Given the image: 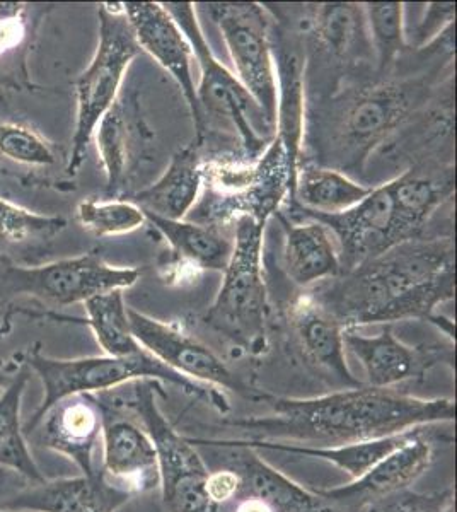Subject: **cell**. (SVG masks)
<instances>
[{"label":"cell","mask_w":457,"mask_h":512,"mask_svg":"<svg viewBox=\"0 0 457 512\" xmlns=\"http://www.w3.org/2000/svg\"><path fill=\"white\" fill-rule=\"evenodd\" d=\"M278 105L275 137L284 144L292 168L301 163L304 144V81L306 52L297 33H278L272 40Z\"/></svg>","instance_id":"cell-22"},{"label":"cell","mask_w":457,"mask_h":512,"mask_svg":"<svg viewBox=\"0 0 457 512\" xmlns=\"http://www.w3.org/2000/svg\"><path fill=\"white\" fill-rule=\"evenodd\" d=\"M67 227L64 217L41 216L0 198V245L33 238H53Z\"/></svg>","instance_id":"cell-35"},{"label":"cell","mask_w":457,"mask_h":512,"mask_svg":"<svg viewBox=\"0 0 457 512\" xmlns=\"http://www.w3.org/2000/svg\"><path fill=\"white\" fill-rule=\"evenodd\" d=\"M122 6L140 50L156 59L157 64L173 77L181 89L197 130L195 142L203 147L205 134L202 113L198 106L197 84L191 74L193 52L186 36L159 2H125Z\"/></svg>","instance_id":"cell-14"},{"label":"cell","mask_w":457,"mask_h":512,"mask_svg":"<svg viewBox=\"0 0 457 512\" xmlns=\"http://www.w3.org/2000/svg\"><path fill=\"white\" fill-rule=\"evenodd\" d=\"M28 383L29 371L21 369L11 386L0 395V468L19 473L29 482L40 483L45 477L29 451L21 424V407Z\"/></svg>","instance_id":"cell-31"},{"label":"cell","mask_w":457,"mask_h":512,"mask_svg":"<svg viewBox=\"0 0 457 512\" xmlns=\"http://www.w3.org/2000/svg\"><path fill=\"white\" fill-rule=\"evenodd\" d=\"M422 429L403 432L396 436L381 437L362 443L340 444V446H302V444L282 443V441H267V439H219L222 444L229 446H243V448L255 449V451H280V453L297 454L314 460L328 461L342 468L353 480L362 477L369 472L372 466L386 458L394 449L408 443L410 439L418 436Z\"/></svg>","instance_id":"cell-26"},{"label":"cell","mask_w":457,"mask_h":512,"mask_svg":"<svg viewBox=\"0 0 457 512\" xmlns=\"http://www.w3.org/2000/svg\"><path fill=\"white\" fill-rule=\"evenodd\" d=\"M202 198L191 209V222L222 227L249 217L267 226L285 200H294L296 169L284 144L275 137L256 159L215 156L203 161Z\"/></svg>","instance_id":"cell-4"},{"label":"cell","mask_w":457,"mask_h":512,"mask_svg":"<svg viewBox=\"0 0 457 512\" xmlns=\"http://www.w3.org/2000/svg\"><path fill=\"white\" fill-rule=\"evenodd\" d=\"M127 407L139 415L156 448L164 504L171 512H220L205 492L209 468L190 439L180 436L157 407L156 395L166 396L151 379L130 383Z\"/></svg>","instance_id":"cell-9"},{"label":"cell","mask_w":457,"mask_h":512,"mask_svg":"<svg viewBox=\"0 0 457 512\" xmlns=\"http://www.w3.org/2000/svg\"><path fill=\"white\" fill-rule=\"evenodd\" d=\"M135 103H125L118 98L111 110L101 118L93 137L98 142V152L106 173V195L116 198L127 185L128 178L137 164L139 156L149 144L151 132H147Z\"/></svg>","instance_id":"cell-23"},{"label":"cell","mask_w":457,"mask_h":512,"mask_svg":"<svg viewBox=\"0 0 457 512\" xmlns=\"http://www.w3.org/2000/svg\"><path fill=\"white\" fill-rule=\"evenodd\" d=\"M16 374H18V371L14 373V371L0 367V388L6 390L7 386H11L12 381L16 378Z\"/></svg>","instance_id":"cell-42"},{"label":"cell","mask_w":457,"mask_h":512,"mask_svg":"<svg viewBox=\"0 0 457 512\" xmlns=\"http://www.w3.org/2000/svg\"><path fill=\"white\" fill-rule=\"evenodd\" d=\"M134 495L111 485L101 473L93 477L55 478L31 485L0 504L12 512H116Z\"/></svg>","instance_id":"cell-20"},{"label":"cell","mask_w":457,"mask_h":512,"mask_svg":"<svg viewBox=\"0 0 457 512\" xmlns=\"http://www.w3.org/2000/svg\"><path fill=\"white\" fill-rule=\"evenodd\" d=\"M454 289L456 250L447 236L400 243L311 292L345 330H357L413 318L440 326L446 320L435 308L451 301Z\"/></svg>","instance_id":"cell-1"},{"label":"cell","mask_w":457,"mask_h":512,"mask_svg":"<svg viewBox=\"0 0 457 512\" xmlns=\"http://www.w3.org/2000/svg\"><path fill=\"white\" fill-rule=\"evenodd\" d=\"M128 320L140 347L173 369L174 373L200 384H210L212 388L234 391L251 400L256 390L248 388L214 350L197 338L178 326L156 320L135 309H128Z\"/></svg>","instance_id":"cell-13"},{"label":"cell","mask_w":457,"mask_h":512,"mask_svg":"<svg viewBox=\"0 0 457 512\" xmlns=\"http://www.w3.org/2000/svg\"><path fill=\"white\" fill-rule=\"evenodd\" d=\"M454 506L452 489L432 494H417V492H401L386 501L371 507L369 512H451Z\"/></svg>","instance_id":"cell-37"},{"label":"cell","mask_w":457,"mask_h":512,"mask_svg":"<svg viewBox=\"0 0 457 512\" xmlns=\"http://www.w3.org/2000/svg\"><path fill=\"white\" fill-rule=\"evenodd\" d=\"M343 344L364 367L367 386L393 388L394 384L420 378L439 362H452V349L410 347L394 337L393 325L382 326L376 337H365L357 330H343Z\"/></svg>","instance_id":"cell-17"},{"label":"cell","mask_w":457,"mask_h":512,"mask_svg":"<svg viewBox=\"0 0 457 512\" xmlns=\"http://www.w3.org/2000/svg\"><path fill=\"white\" fill-rule=\"evenodd\" d=\"M87 325L91 326L96 342L105 355L127 357L142 352L128 320L123 291L106 292L84 303Z\"/></svg>","instance_id":"cell-32"},{"label":"cell","mask_w":457,"mask_h":512,"mask_svg":"<svg viewBox=\"0 0 457 512\" xmlns=\"http://www.w3.org/2000/svg\"><path fill=\"white\" fill-rule=\"evenodd\" d=\"M454 16H456V4L454 2L429 4L425 16L418 24L417 33H415L417 47L422 50V48L430 45L437 36L444 35L446 28H451Z\"/></svg>","instance_id":"cell-38"},{"label":"cell","mask_w":457,"mask_h":512,"mask_svg":"<svg viewBox=\"0 0 457 512\" xmlns=\"http://www.w3.org/2000/svg\"><path fill=\"white\" fill-rule=\"evenodd\" d=\"M290 214L301 219H314L330 231L338 243L336 250L342 265V274H347L362 263L386 253L393 246L417 239L411 236L401 219L388 183L372 188L362 202L342 214H309L297 209L296 205H290Z\"/></svg>","instance_id":"cell-11"},{"label":"cell","mask_w":457,"mask_h":512,"mask_svg":"<svg viewBox=\"0 0 457 512\" xmlns=\"http://www.w3.org/2000/svg\"><path fill=\"white\" fill-rule=\"evenodd\" d=\"M205 492L215 506L222 507L243 492V480L232 468L210 472L205 482Z\"/></svg>","instance_id":"cell-40"},{"label":"cell","mask_w":457,"mask_h":512,"mask_svg":"<svg viewBox=\"0 0 457 512\" xmlns=\"http://www.w3.org/2000/svg\"><path fill=\"white\" fill-rule=\"evenodd\" d=\"M77 219L82 227L98 238H111L139 229L145 214L127 200H84L77 205Z\"/></svg>","instance_id":"cell-34"},{"label":"cell","mask_w":457,"mask_h":512,"mask_svg":"<svg viewBox=\"0 0 457 512\" xmlns=\"http://www.w3.org/2000/svg\"><path fill=\"white\" fill-rule=\"evenodd\" d=\"M38 429L41 446L62 454L81 470L93 477L94 451L101 443L103 410L96 395H79L53 405L43 415Z\"/></svg>","instance_id":"cell-19"},{"label":"cell","mask_w":457,"mask_h":512,"mask_svg":"<svg viewBox=\"0 0 457 512\" xmlns=\"http://www.w3.org/2000/svg\"><path fill=\"white\" fill-rule=\"evenodd\" d=\"M26 36L24 4L0 2V57L12 52Z\"/></svg>","instance_id":"cell-39"},{"label":"cell","mask_w":457,"mask_h":512,"mask_svg":"<svg viewBox=\"0 0 457 512\" xmlns=\"http://www.w3.org/2000/svg\"><path fill=\"white\" fill-rule=\"evenodd\" d=\"M284 222V268L289 279L299 287H309L319 280L335 279L342 265L333 236L321 222L290 224Z\"/></svg>","instance_id":"cell-27"},{"label":"cell","mask_w":457,"mask_h":512,"mask_svg":"<svg viewBox=\"0 0 457 512\" xmlns=\"http://www.w3.org/2000/svg\"><path fill=\"white\" fill-rule=\"evenodd\" d=\"M401 219L413 238H423L430 217L454 193V166L423 163L411 166L403 175L389 181Z\"/></svg>","instance_id":"cell-25"},{"label":"cell","mask_w":457,"mask_h":512,"mask_svg":"<svg viewBox=\"0 0 457 512\" xmlns=\"http://www.w3.org/2000/svg\"><path fill=\"white\" fill-rule=\"evenodd\" d=\"M188 439L193 446L232 449L231 456L236 458L232 470H236L243 480V492L246 490L249 495L267 502L273 512H347L275 470L267 461L261 460L255 449L229 446L220 443L219 439Z\"/></svg>","instance_id":"cell-21"},{"label":"cell","mask_w":457,"mask_h":512,"mask_svg":"<svg viewBox=\"0 0 457 512\" xmlns=\"http://www.w3.org/2000/svg\"><path fill=\"white\" fill-rule=\"evenodd\" d=\"M29 369L40 378L43 386V400L36 408L33 417L24 424V432H31L40 424L43 415L62 400L79 395H98L106 391L118 390L125 384L151 379L157 383L173 384L186 395L209 403L212 407L226 415L229 403L226 396L215 388H207L205 384L174 373L173 369L164 366L149 352H139L127 357H81V359H52L40 354L38 350L29 352L26 359Z\"/></svg>","instance_id":"cell-5"},{"label":"cell","mask_w":457,"mask_h":512,"mask_svg":"<svg viewBox=\"0 0 457 512\" xmlns=\"http://www.w3.org/2000/svg\"><path fill=\"white\" fill-rule=\"evenodd\" d=\"M145 221L161 233L171 246L174 263L197 270L222 272L229 265L234 241L222 233L220 227L203 226L191 221H169L145 214Z\"/></svg>","instance_id":"cell-29"},{"label":"cell","mask_w":457,"mask_h":512,"mask_svg":"<svg viewBox=\"0 0 457 512\" xmlns=\"http://www.w3.org/2000/svg\"><path fill=\"white\" fill-rule=\"evenodd\" d=\"M311 30L316 43L331 59L345 65L374 60L362 4H319L311 18Z\"/></svg>","instance_id":"cell-28"},{"label":"cell","mask_w":457,"mask_h":512,"mask_svg":"<svg viewBox=\"0 0 457 512\" xmlns=\"http://www.w3.org/2000/svg\"><path fill=\"white\" fill-rule=\"evenodd\" d=\"M432 458V444L425 441L420 432L408 443L382 458L357 480L335 489H319L314 492L345 511L376 506L410 489V485L429 470Z\"/></svg>","instance_id":"cell-15"},{"label":"cell","mask_w":457,"mask_h":512,"mask_svg":"<svg viewBox=\"0 0 457 512\" xmlns=\"http://www.w3.org/2000/svg\"><path fill=\"white\" fill-rule=\"evenodd\" d=\"M365 23L371 38L372 52L379 76L388 74L401 55L408 50L405 31V4L401 2H367Z\"/></svg>","instance_id":"cell-33"},{"label":"cell","mask_w":457,"mask_h":512,"mask_svg":"<svg viewBox=\"0 0 457 512\" xmlns=\"http://www.w3.org/2000/svg\"><path fill=\"white\" fill-rule=\"evenodd\" d=\"M4 485H6V470L0 468V492L4 489Z\"/></svg>","instance_id":"cell-43"},{"label":"cell","mask_w":457,"mask_h":512,"mask_svg":"<svg viewBox=\"0 0 457 512\" xmlns=\"http://www.w3.org/2000/svg\"><path fill=\"white\" fill-rule=\"evenodd\" d=\"M0 512H12V511H2V509H0Z\"/></svg>","instance_id":"cell-44"},{"label":"cell","mask_w":457,"mask_h":512,"mask_svg":"<svg viewBox=\"0 0 457 512\" xmlns=\"http://www.w3.org/2000/svg\"><path fill=\"white\" fill-rule=\"evenodd\" d=\"M207 7L226 41L239 82L275 127L277 74L265 9L255 2H215Z\"/></svg>","instance_id":"cell-10"},{"label":"cell","mask_w":457,"mask_h":512,"mask_svg":"<svg viewBox=\"0 0 457 512\" xmlns=\"http://www.w3.org/2000/svg\"><path fill=\"white\" fill-rule=\"evenodd\" d=\"M371 190L336 169L316 163H299L294 200L290 205L309 214L335 216L362 202Z\"/></svg>","instance_id":"cell-30"},{"label":"cell","mask_w":457,"mask_h":512,"mask_svg":"<svg viewBox=\"0 0 457 512\" xmlns=\"http://www.w3.org/2000/svg\"><path fill=\"white\" fill-rule=\"evenodd\" d=\"M429 86L415 81L365 82L345 88L319 111L321 166L336 171H362L371 152L427 103Z\"/></svg>","instance_id":"cell-3"},{"label":"cell","mask_w":457,"mask_h":512,"mask_svg":"<svg viewBox=\"0 0 457 512\" xmlns=\"http://www.w3.org/2000/svg\"><path fill=\"white\" fill-rule=\"evenodd\" d=\"M98 18V48L76 81V128L65 166L69 176H76L82 168L94 130L115 105L128 67L142 52L122 4H101Z\"/></svg>","instance_id":"cell-8"},{"label":"cell","mask_w":457,"mask_h":512,"mask_svg":"<svg viewBox=\"0 0 457 512\" xmlns=\"http://www.w3.org/2000/svg\"><path fill=\"white\" fill-rule=\"evenodd\" d=\"M251 400L265 403L272 415L226 424L251 432V439L267 441L362 443L456 419V403L449 398H417L364 384L314 398H284L256 390Z\"/></svg>","instance_id":"cell-2"},{"label":"cell","mask_w":457,"mask_h":512,"mask_svg":"<svg viewBox=\"0 0 457 512\" xmlns=\"http://www.w3.org/2000/svg\"><path fill=\"white\" fill-rule=\"evenodd\" d=\"M139 277L137 268L111 267L98 253H86L40 267L7 268L4 284L16 294L40 297L57 306H72L106 292L125 291Z\"/></svg>","instance_id":"cell-12"},{"label":"cell","mask_w":457,"mask_h":512,"mask_svg":"<svg viewBox=\"0 0 457 512\" xmlns=\"http://www.w3.org/2000/svg\"><path fill=\"white\" fill-rule=\"evenodd\" d=\"M0 156L28 166H52L57 152L45 137L19 123L0 122Z\"/></svg>","instance_id":"cell-36"},{"label":"cell","mask_w":457,"mask_h":512,"mask_svg":"<svg viewBox=\"0 0 457 512\" xmlns=\"http://www.w3.org/2000/svg\"><path fill=\"white\" fill-rule=\"evenodd\" d=\"M236 512H273V509L268 506L267 502H263L261 499H258V497L249 495V497L239 502L238 507H236Z\"/></svg>","instance_id":"cell-41"},{"label":"cell","mask_w":457,"mask_h":512,"mask_svg":"<svg viewBox=\"0 0 457 512\" xmlns=\"http://www.w3.org/2000/svg\"><path fill=\"white\" fill-rule=\"evenodd\" d=\"M162 6L183 31L190 43L193 59H197L200 67L197 99L202 113L205 140L209 135V127L222 125L238 137L244 158H258L275 139V127L260 106L256 105L251 94L244 89L238 77L215 59L214 52L210 50L203 35L202 26L198 23L193 4L168 2Z\"/></svg>","instance_id":"cell-6"},{"label":"cell","mask_w":457,"mask_h":512,"mask_svg":"<svg viewBox=\"0 0 457 512\" xmlns=\"http://www.w3.org/2000/svg\"><path fill=\"white\" fill-rule=\"evenodd\" d=\"M289 325L297 349L314 371L336 386H342L343 390L362 386L345 359V328L319 303L313 292L299 294L290 303Z\"/></svg>","instance_id":"cell-16"},{"label":"cell","mask_w":457,"mask_h":512,"mask_svg":"<svg viewBox=\"0 0 457 512\" xmlns=\"http://www.w3.org/2000/svg\"><path fill=\"white\" fill-rule=\"evenodd\" d=\"M103 410V463L101 475L128 494L156 489L161 483L157 454L149 434L132 422L113 414L98 398Z\"/></svg>","instance_id":"cell-18"},{"label":"cell","mask_w":457,"mask_h":512,"mask_svg":"<svg viewBox=\"0 0 457 512\" xmlns=\"http://www.w3.org/2000/svg\"><path fill=\"white\" fill-rule=\"evenodd\" d=\"M202 146L193 140L174 154L161 178L135 193L134 202L144 214L183 221L200 198L203 185Z\"/></svg>","instance_id":"cell-24"},{"label":"cell","mask_w":457,"mask_h":512,"mask_svg":"<svg viewBox=\"0 0 457 512\" xmlns=\"http://www.w3.org/2000/svg\"><path fill=\"white\" fill-rule=\"evenodd\" d=\"M263 234L265 226L241 217L234 226V246L224 282L203 323L246 354H263L267 349V284L263 277Z\"/></svg>","instance_id":"cell-7"}]
</instances>
